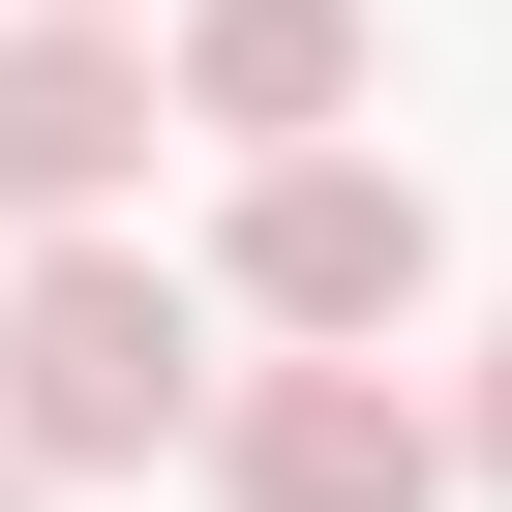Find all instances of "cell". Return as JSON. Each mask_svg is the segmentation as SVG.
Here are the masks:
<instances>
[{"instance_id":"6da1fadb","label":"cell","mask_w":512,"mask_h":512,"mask_svg":"<svg viewBox=\"0 0 512 512\" xmlns=\"http://www.w3.org/2000/svg\"><path fill=\"white\" fill-rule=\"evenodd\" d=\"M0 452H31V482L211 452V272H151V241H31V272H0Z\"/></svg>"},{"instance_id":"7a4b0ae2","label":"cell","mask_w":512,"mask_h":512,"mask_svg":"<svg viewBox=\"0 0 512 512\" xmlns=\"http://www.w3.org/2000/svg\"><path fill=\"white\" fill-rule=\"evenodd\" d=\"M422 272H452V241H422L392 151H241V211H211V302L272 332V362H392Z\"/></svg>"},{"instance_id":"3957f363","label":"cell","mask_w":512,"mask_h":512,"mask_svg":"<svg viewBox=\"0 0 512 512\" xmlns=\"http://www.w3.org/2000/svg\"><path fill=\"white\" fill-rule=\"evenodd\" d=\"M151 31H91V0H31L0 31V241H121V181H151Z\"/></svg>"},{"instance_id":"277c9868","label":"cell","mask_w":512,"mask_h":512,"mask_svg":"<svg viewBox=\"0 0 512 512\" xmlns=\"http://www.w3.org/2000/svg\"><path fill=\"white\" fill-rule=\"evenodd\" d=\"M211 482L241 512H452V392H392V362H241L211 392Z\"/></svg>"},{"instance_id":"5b68a950","label":"cell","mask_w":512,"mask_h":512,"mask_svg":"<svg viewBox=\"0 0 512 512\" xmlns=\"http://www.w3.org/2000/svg\"><path fill=\"white\" fill-rule=\"evenodd\" d=\"M181 121H241V151H362V0H181V61H151Z\"/></svg>"},{"instance_id":"8992f818","label":"cell","mask_w":512,"mask_h":512,"mask_svg":"<svg viewBox=\"0 0 512 512\" xmlns=\"http://www.w3.org/2000/svg\"><path fill=\"white\" fill-rule=\"evenodd\" d=\"M452 482H512V332H482V392H452Z\"/></svg>"},{"instance_id":"52a82bcc","label":"cell","mask_w":512,"mask_h":512,"mask_svg":"<svg viewBox=\"0 0 512 512\" xmlns=\"http://www.w3.org/2000/svg\"><path fill=\"white\" fill-rule=\"evenodd\" d=\"M0 512H61V482H31V452H0Z\"/></svg>"},{"instance_id":"ba28073f","label":"cell","mask_w":512,"mask_h":512,"mask_svg":"<svg viewBox=\"0 0 512 512\" xmlns=\"http://www.w3.org/2000/svg\"><path fill=\"white\" fill-rule=\"evenodd\" d=\"M91 31H121V0H91Z\"/></svg>"}]
</instances>
